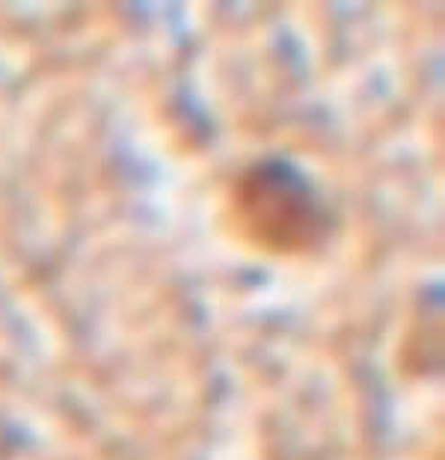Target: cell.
I'll return each mask as SVG.
<instances>
[{"mask_svg": "<svg viewBox=\"0 0 445 460\" xmlns=\"http://www.w3.org/2000/svg\"><path fill=\"white\" fill-rule=\"evenodd\" d=\"M235 214L244 232L271 252H303L333 229L318 188L289 161L253 164L235 184Z\"/></svg>", "mask_w": 445, "mask_h": 460, "instance_id": "6da1fadb", "label": "cell"}]
</instances>
